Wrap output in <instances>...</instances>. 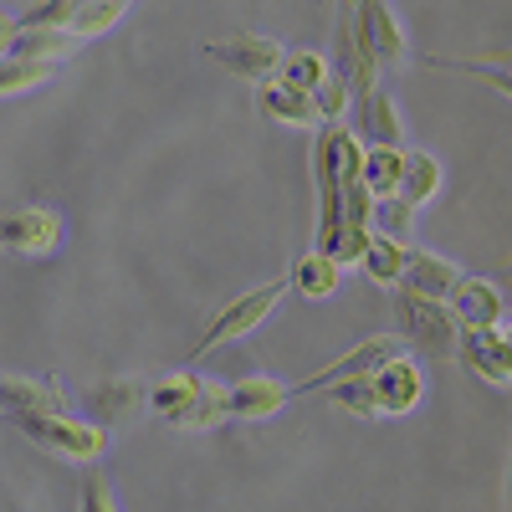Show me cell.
<instances>
[{"instance_id":"cell-22","label":"cell","mask_w":512,"mask_h":512,"mask_svg":"<svg viewBox=\"0 0 512 512\" xmlns=\"http://www.w3.org/2000/svg\"><path fill=\"white\" fill-rule=\"evenodd\" d=\"M405 251L410 241H395V236H384V231H369V251H364V277L379 282V287H400L405 277Z\"/></svg>"},{"instance_id":"cell-17","label":"cell","mask_w":512,"mask_h":512,"mask_svg":"<svg viewBox=\"0 0 512 512\" xmlns=\"http://www.w3.org/2000/svg\"><path fill=\"white\" fill-rule=\"evenodd\" d=\"M256 108H262L272 123H282V128H313V134L323 128V113H318L313 93L292 88V82H282V77H272V82L256 88Z\"/></svg>"},{"instance_id":"cell-10","label":"cell","mask_w":512,"mask_h":512,"mask_svg":"<svg viewBox=\"0 0 512 512\" xmlns=\"http://www.w3.org/2000/svg\"><path fill=\"white\" fill-rule=\"evenodd\" d=\"M456 359L492 390H512V323L497 328H461Z\"/></svg>"},{"instance_id":"cell-26","label":"cell","mask_w":512,"mask_h":512,"mask_svg":"<svg viewBox=\"0 0 512 512\" xmlns=\"http://www.w3.org/2000/svg\"><path fill=\"white\" fill-rule=\"evenodd\" d=\"M369 231L374 226H328V231L313 236V251H323L338 267H359L364 251H369Z\"/></svg>"},{"instance_id":"cell-13","label":"cell","mask_w":512,"mask_h":512,"mask_svg":"<svg viewBox=\"0 0 512 512\" xmlns=\"http://www.w3.org/2000/svg\"><path fill=\"white\" fill-rule=\"evenodd\" d=\"M369 379H374V390H379L384 415H410L425 400V369H420L415 354H395L390 364H379Z\"/></svg>"},{"instance_id":"cell-1","label":"cell","mask_w":512,"mask_h":512,"mask_svg":"<svg viewBox=\"0 0 512 512\" xmlns=\"http://www.w3.org/2000/svg\"><path fill=\"white\" fill-rule=\"evenodd\" d=\"M169 431H185V436H205V431H221L231 420L226 415V384L210 379L200 369H175L164 379H149V405Z\"/></svg>"},{"instance_id":"cell-9","label":"cell","mask_w":512,"mask_h":512,"mask_svg":"<svg viewBox=\"0 0 512 512\" xmlns=\"http://www.w3.org/2000/svg\"><path fill=\"white\" fill-rule=\"evenodd\" d=\"M395 354H410L400 333H379V338H364V344H354L349 354H338L328 369H318V374H308V379H297V384H292V400H297V395H323L328 384H338V379H359V374H374L379 364H390Z\"/></svg>"},{"instance_id":"cell-18","label":"cell","mask_w":512,"mask_h":512,"mask_svg":"<svg viewBox=\"0 0 512 512\" xmlns=\"http://www.w3.org/2000/svg\"><path fill=\"white\" fill-rule=\"evenodd\" d=\"M436 72H461V77H482L487 88L512 98V47H492L482 57H425Z\"/></svg>"},{"instance_id":"cell-8","label":"cell","mask_w":512,"mask_h":512,"mask_svg":"<svg viewBox=\"0 0 512 512\" xmlns=\"http://www.w3.org/2000/svg\"><path fill=\"white\" fill-rule=\"evenodd\" d=\"M359 164H364V144L354 139V128L323 123L313 134V185H318V195H333L349 180H359Z\"/></svg>"},{"instance_id":"cell-15","label":"cell","mask_w":512,"mask_h":512,"mask_svg":"<svg viewBox=\"0 0 512 512\" xmlns=\"http://www.w3.org/2000/svg\"><path fill=\"white\" fill-rule=\"evenodd\" d=\"M451 313L461 328H497V323H507V297L487 277H461L451 292Z\"/></svg>"},{"instance_id":"cell-32","label":"cell","mask_w":512,"mask_h":512,"mask_svg":"<svg viewBox=\"0 0 512 512\" xmlns=\"http://www.w3.org/2000/svg\"><path fill=\"white\" fill-rule=\"evenodd\" d=\"M11 41H16V21H11V16H0V57L11 52Z\"/></svg>"},{"instance_id":"cell-20","label":"cell","mask_w":512,"mask_h":512,"mask_svg":"<svg viewBox=\"0 0 512 512\" xmlns=\"http://www.w3.org/2000/svg\"><path fill=\"white\" fill-rule=\"evenodd\" d=\"M82 47H88V41H77L72 31H57V26H16V41H11V52L36 57V62H52V67H62Z\"/></svg>"},{"instance_id":"cell-4","label":"cell","mask_w":512,"mask_h":512,"mask_svg":"<svg viewBox=\"0 0 512 512\" xmlns=\"http://www.w3.org/2000/svg\"><path fill=\"white\" fill-rule=\"evenodd\" d=\"M395 333L405 338L410 354H425V359H456V344H461V323L451 313V303H436V297H420V292H395Z\"/></svg>"},{"instance_id":"cell-27","label":"cell","mask_w":512,"mask_h":512,"mask_svg":"<svg viewBox=\"0 0 512 512\" xmlns=\"http://www.w3.org/2000/svg\"><path fill=\"white\" fill-rule=\"evenodd\" d=\"M323 395H328L338 410L359 415V420H384V405H379V390H374V379H369V374H359V379H338V384H328Z\"/></svg>"},{"instance_id":"cell-14","label":"cell","mask_w":512,"mask_h":512,"mask_svg":"<svg viewBox=\"0 0 512 512\" xmlns=\"http://www.w3.org/2000/svg\"><path fill=\"white\" fill-rule=\"evenodd\" d=\"M41 410H67V395L62 384L47 374H0V415L16 420V415H41Z\"/></svg>"},{"instance_id":"cell-5","label":"cell","mask_w":512,"mask_h":512,"mask_svg":"<svg viewBox=\"0 0 512 512\" xmlns=\"http://www.w3.org/2000/svg\"><path fill=\"white\" fill-rule=\"evenodd\" d=\"M128 11H134V0H41L16 26H57V31H72L77 41H93V36H108Z\"/></svg>"},{"instance_id":"cell-28","label":"cell","mask_w":512,"mask_h":512,"mask_svg":"<svg viewBox=\"0 0 512 512\" xmlns=\"http://www.w3.org/2000/svg\"><path fill=\"white\" fill-rule=\"evenodd\" d=\"M328 72H333V62L323 52H287V62H282V82H292L303 93H313Z\"/></svg>"},{"instance_id":"cell-30","label":"cell","mask_w":512,"mask_h":512,"mask_svg":"<svg viewBox=\"0 0 512 512\" xmlns=\"http://www.w3.org/2000/svg\"><path fill=\"white\" fill-rule=\"evenodd\" d=\"M410 221H415V210H410L400 195H390V200H374V231H384V236L405 241V236H410Z\"/></svg>"},{"instance_id":"cell-34","label":"cell","mask_w":512,"mask_h":512,"mask_svg":"<svg viewBox=\"0 0 512 512\" xmlns=\"http://www.w3.org/2000/svg\"><path fill=\"white\" fill-rule=\"evenodd\" d=\"M349 6H359V0H349Z\"/></svg>"},{"instance_id":"cell-25","label":"cell","mask_w":512,"mask_h":512,"mask_svg":"<svg viewBox=\"0 0 512 512\" xmlns=\"http://www.w3.org/2000/svg\"><path fill=\"white\" fill-rule=\"evenodd\" d=\"M52 72H57L52 62H36V57L6 52V57H0V103H6V98H26V93H36Z\"/></svg>"},{"instance_id":"cell-2","label":"cell","mask_w":512,"mask_h":512,"mask_svg":"<svg viewBox=\"0 0 512 512\" xmlns=\"http://www.w3.org/2000/svg\"><path fill=\"white\" fill-rule=\"evenodd\" d=\"M11 425H16L31 446H41V451L57 456V461H72V466L103 461V451H108V441H113V431H108L103 420H77V415H67V410L16 415Z\"/></svg>"},{"instance_id":"cell-11","label":"cell","mask_w":512,"mask_h":512,"mask_svg":"<svg viewBox=\"0 0 512 512\" xmlns=\"http://www.w3.org/2000/svg\"><path fill=\"white\" fill-rule=\"evenodd\" d=\"M349 118H354V139L364 149H405V118L390 98V88H369L349 98Z\"/></svg>"},{"instance_id":"cell-23","label":"cell","mask_w":512,"mask_h":512,"mask_svg":"<svg viewBox=\"0 0 512 512\" xmlns=\"http://www.w3.org/2000/svg\"><path fill=\"white\" fill-rule=\"evenodd\" d=\"M338 262H328L323 251H308V256H297L292 262V272H287V282L297 287V297H308V303H323V297H333V287H338Z\"/></svg>"},{"instance_id":"cell-6","label":"cell","mask_w":512,"mask_h":512,"mask_svg":"<svg viewBox=\"0 0 512 512\" xmlns=\"http://www.w3.org/2000/svg\"><path fill=\"white\" fill-rule=\"evenodd\" d=\"M205 62H216L221 72H231V77L251 82V88H262V82L282 77L287 52L277 47L272 36L246 31V36H216V41H205Z\"/></svg>"},{"instance_id":"cell-21","label":"cell","mask_w":512,"mask_h":512,"mask_svg":"<svg viewBox=\"0 0 512 512\" xmlns=\"http://www.w3.org/2000/svg\"><path fill=\"white\" fill-rule=\"evenodd\" d=\"M441 195V159L425 149H405V169H400V200L410 210H425Z\"/></svg>"},{"instance_id":"cell-24","label":"cell","mask_w":512,"mask_h":512,"mask_svg":"<svg viewBox=\"0 0 512 512\" xmlns=\"http://www.w3.org/2000/svg\"><path fill=\"white\" fill-rule=\"evenodd\" d=\"M400 169H405V149H364L359 180L374 200H390L400 195Z\"/></svg>"},{"instance_id":"cell-3","label":"cell","mask_w":512,"mask_h":512,"mask_svg":"<svg viewBox=\"0 0 512 512\" xmlns=\"http://www.w3.org/2000/svg\"><path fill=\"white\" fill-rule=\"evenodd\" d=\"M287 277H272V282H262V287H246L241 297H231V303L205 323V333L195 338V349H190V364L195 359H205V354H221V349H231V344H241V338H251L256 328H262L272 313H277V303L287 297Z\"/></svg>"},{"instance_id":"cell-7","label":"cell","mask_w":512,"mask_h":512,"mask_svg":"<svg viewBox=\"0 0 512 512\" xmlns=\"http://www.w3.org/2000/svg\"><path fill=\"white\" fill-rule=\"evenodd\" d=\"M62 210L52 205H16L0 216V251H11V256H26V262H47V256H57L62 246Z\"/></svg>"},{"instance_id":"cell-29","label":"cell","mask_w":512,"mask_h":512,"mask_svg":"<svg viewBox=\"0 0 512 512\" xmlns=\"http://www.w3.org/2000/svg\"><path fill=\"white\" fill-rule=\"evenodd\" d=\"M349 98H354V93H349V82L338 77V72H328L318 88H313V103H318L323 123H338V118H344V113H349Z\"/></svg>"},{"instance_id":"cell-31","label":"cell","mask_w":512,"mask_h":512,"mask_svg":"<svg viewBox=\"0 0 512 512\" xmlns=\"http://www.w3.org/2000/svg\"><path fill=\"white\" fill-rule=\"evenodd\" d=\"M77 512H118V502H113V492H108L103 477H88V487H82V507H77Z\"/></svg>"},{"instance_id":"cell-19","label":"cell","mask_w":512,"mask_h":512,"mask_svg":"<svg viewBox=\"0 0 512 512\" xmlns=\"http://www.w3.org/2000/svg\"><path fill=\"white\" fill-rule=\"evenodd\" d=\"M149 405V379H123V374H113V379H103V384H93V410H98V420L113 425L123 420V415H134V410H144Z\"/></svg>"},{"instance_id":"cell-33","label":"cell","mask_w":512,"mask_h":512,"mask_svg":"<svg viewBox=\"0 0 512 512\" xmlns=\"http://www.w3.org/2000/svg\"><path fill=\"white\" fill-rule=\"evenodd\" d=\"M507 512H512V466H507Z\"/></svg>"},{"instance_id":"cell-12","label":"cell","mask_w":512,"mask_h":512,"mask_svg":"<svg viewBox=\"0 0 512 512\" xmlns=\"http://www.w3.org/2000/svg\"><path fill=\"white\" fill-rule=\"evenodd\" d=\"M287 400H292V384H282L272 374H241L226 384V415L246 420V425L272 420L277 410H287Z\"/></svg>"},{"instance_id":"cell-16","label":"cell","mask_w":512,"mask_h":512,"mask_svg":"<svg viewBox=\"0 0 512 512\" xmlns=\"http://www.w3.org/2000/svg\"><path fill=\"white\" fill-rule=\"evenodd\" d=\"M461 277H466V272H461L456 262H446V256L425 251V246H410V251H405V277H400V287H405V292H420V297H436V303H451V292H456Z\"/></svg>"}]
</instances>
